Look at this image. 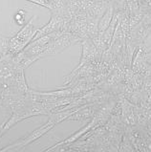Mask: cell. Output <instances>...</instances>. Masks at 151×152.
<instances>
[]
</instances>
